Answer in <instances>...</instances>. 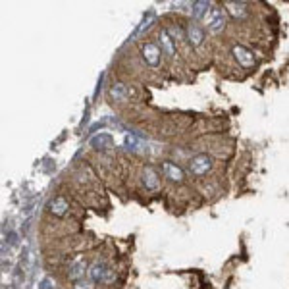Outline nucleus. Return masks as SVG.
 <instances>
[{
  "instance_id": "obj_6",
  "label": "nucleus",
  "mask_w": 289,
  "mask_h": 289,
  "mask_svg": "<svg viewBox=\"0 0 289 289\" xmlns=\"http://www.w3.org/2000/svg\"><path fill=\"white\" fill-rule=\"evenodd\" d=\"M85 270H87V262L83 256H76L72 262H70V268H68V276L74 281H79L81 277L85 276Z\"/></svg>"
},
{
  "instance_id": "obj_3",
  "label": "nucleus",
  "mask_w": 289,
  "mask_h": 289,
  "mask_svg": "<svg viewBox=\"0 0 289 289\" xmlns=\"http://www.w3.org/2000/svg\"><path fill=\"white\" fill-rule=\"evenodd\" d=\"M206 26L212 33H220L226 26V12L222 8H212L206 14Z\"/></svg>"
},
{
  "instance_id": "obj_15",
  "label": "nucleus",
  "mask_w": 289,
  "mask_h": 289,
  "mask_svg": "<svg viewBox=\"0 0 289 289\" xmlns=\"http://www.w3.org/2000/svg\"><path fill=\"white\" fill-rule=\"evenodd\" d=\"M206 10H208V2H197L193 8V14H195V18H202Z\"/></svg>"
},
{
  "instance_id": "obj_2",
  "label": "nucleus",
  "mask_w": 289,
  "mask_h": 289,
  "mask_svg": "<svg viewBox=\"0 0 289 289\" xmlns=\"http://www.w3.org/2000/svg\"><path fill=\"white\" fill-rule=\"evenodd\" d=\"M210 168H212V158H210L208 154H197V156H193V158L189 160V170H191L193 176L197 177L208 174Z\"/></svg>"
},
{
  "instance_id": "obj_1",
  "label": "nucleus",
  "mask_w": 289,
  "mask_h": 289,
  "mask_svg": "<svg viewBox=\"0 0 289 289\" xmlns=\"http://www.w3.org/2000/svg\"><path fill=\"white\" fill-rule=\"evenodd\" d=\"M89 276L93 281H102V283H110L116 279V272L106 262H95L89 270Z\"/></svg>"
},
{
  "instance_id": "obj_11",
  "label": "nucleus",
  "mask_w": 289,
  "mask_h": 289,
  "mask_svg": "<svg viewBox=\"0 0 289 289\" xmlns=\"http://www.w3.org/2000/svg\"><path fill=\"white\" fill-rule=\"evenodd\" d=\"M49 210H51L54 216H64V214L70 210V201L64 197V195H58L56 199H52L51 204H49Z\"/></svg>"
},
{
  "instance_id": "obj_4",
  "label": "nucleus",
  "mask_w": 289,
  "mask_h": 289,
  "mask_svg": "<svg viewBox=\"0 0 289 289\" xmlns=\"http://www.w3.org/2000/svg\"><path fill=\"white\" fill-rule=\"evenodd\" d=\"M141 51H143V58H145V62L149 64L151 68H158V66H160L162 51H160L158 45H154V43H143Z\"/></svg>"
},
{
  "instance_id": "obj_12",
  "label": "nucleus",
  "mask_w": 289,
  "mask_h": 289,
  "mask_svg": "<svg viewBox=\"0 0 289 289\" xmlns=\"http://www.w3.org/2000/svg\"><path fill=\"white\" fill-rule=\"evenodd\" d=\"M110 95H112V99H116V101H129V99L135 95V91L131 87H127V85L116 83V85H112V89H110Z\"/></svg>"
},
{
  "instance_id": "obj_7",
  "label": "nucleus",
  "mask_w": 289,
  "mask_h": 289,
  "mask_svg": "<svg viewBox=\"0 0 289 289\" xmlns=\"http://www.w3.org/2000/svg\"><path fill=\"white\" fill-rule=\"evenodd\" d=\"M185 35H187V41L189 45H193V47H199L202 45V41H204V29H202L197 22H191L187 26V31H185Z\"/></svg>"
},
{
  "instance_id": "obj_13",
  "label": "nucleus",
  "mask_w": 289,
  "mask_h": 289,
  "mask_svg": "<svg viewBox=\"0 0 289 289\" xmlns=\"http://www.w3.org/2000/svg\"><path fill=\"white\" fill-rule=\"evenodd\" d=\"M91 145H93L95 149H102V151H108V149H112V147H114V141H112V137H110L108 133H101V135L93 137Z\"/></svg>"
},
{
  "instance_id": "obj_14",
  "label": "nucleus",
  "mask_w": 289,
  "mask_h": 289,
  "mask_svg": "<svg viewBox=\"0 0 289 289\" xmlns=\"http://www.w3.org/2000/svg\"><path fill=\"white\" fill-rule=\"evenodd\" d=\"M226 6H227V12L233 14L235 18L247 14V4H243V2H226Z\"/></svg>"
},
{
  "instance_id": "obj_17",
  "label": "nucleus",
  "mask_w": 289,
  "mask_h": 289,
  "mask_svg": "<svg viewBox=\"0 0 289 289\" xmlns=\"http://www.w3.org/2000/svg\"><path fill=\"white\" fill-rule=\"evenodd\" d=\"M74 289H93V281H83V279H79V281H76Z\"/></svg>"
},
{
  "instance_id": "obj_9",
  "label": "nucleus",
  "mask_w": 289,
  "mask_h": 289,
  "mask_svg": "<svg viewBox=\"0 0 289 289\" xmlns=\"http://www.w3.org/2000/svg\"><path fill=\"white\" fill-rule=\"evenodd\" d=\"M233 56H235V60H237V62L243 66V68H249V66H252V64H254V54H252L249 49L241 47V45L233 47Z\"/></svg>"
},
{
  "instance_id": "obj_10",
  "label": "nucleus",
  "mask_w": 289,
  "mask_h": 289,
  "mask_svg": "<svg viewBox=\"0 0 289 289\" xmlns=\"http://www.w3.org/2000/svg\"><path fill=\"white\" fill-rule=\"evenodd\" d=\"M162 170L166 177L168 179H172V181H177V183H181L183 179H185V174H183V170L174 162H164L162 164Z\"/></svg>"
},
{
  "instance_id": "obj_5",
  "label": "nucleus",
  "mask_w": 289,
  "mask_h": 289,
  "mask_svg": "<svg viewBox=\"0 0 289 289\" xmlns=\"http://www.w3.org/2000/svg\"><path fill=\"white\" fill-rule=\"evenodd\" d=\"M158 47L162 49V54H166V56H170V58L176 56V41L166 29L158 31Z\"/></svg>"
},
{
  "instance_id": "obj_16",
  "label": "nucleus",
  "mask_w": 289,
  "mask_h": 289,
  "mask_svg": "<svg viewBox=\"0 0 289 289\" xmlns=\"http://www.w3.org/2000/svg\"><path fill=\"white\" fill-rule=\"evenodd\" d=\"M126 145L129 147V149H139V147H143V143H141L137 137H133V135H127Z\"/></svg>"
},
{
  "instance_id": "obj_8",
  "label": "nucleus",
  "mask_w": 289,
  "mask_h": 289,
  "mask_svg": "<svg viewBox=\"0 0 289 289\" xmlns=\"http://www.w3.org/2000/svg\"><path fill=\"white\" fill-rule=\"evenodd\" d=\"M143 183H145V187L151 189V191H156V189L160 187L158 172H156L152 166H145V168H143Z\"/></svg>"
}]
</instances>
